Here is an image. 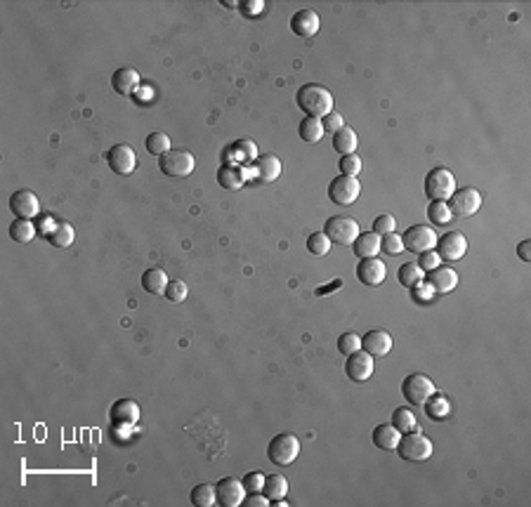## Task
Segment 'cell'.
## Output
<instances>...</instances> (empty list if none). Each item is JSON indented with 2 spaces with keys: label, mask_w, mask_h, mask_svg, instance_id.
<instances>
[{
  "label": "cell",
  "mask_w": 531,
  "mask_h": 507,
  "mask_svg": "<svg viewBox=\"0 0 531 507\" xmlns=\"http://www.w3.org/2000/svg\"><path fill=\"white\" fill-rule=\"evenodd\" d=\"M295 101L305 111V116H312V119H323V116L333 111V95L321 83L302 85L295 95Z\"/></svg>",
  "instance_id": "1"
},
{
  "label": "cell",
  "mask_w": 531,
  "mask_h": 507,
  "mask_svg": "<svg viewBox=\"0 0 531 507\" xmlns=\"http://www.w3.org/2000/svg\"><path fill=\"white\" fill-rule=\"evenodd\" d=\"M397 453H399V458L406 462H425L432 458L434 446L421 430H416V432H406V434L399 436Z\"/></svg>",
  "instance_id": "2"
},
{
  "label": "cell",
  "mask_w": 531,
  "mask_h": 507,
  "mask_svg": "<svg viewBox=\"0 0 531 507\" xmlns=\"http://www.w3.org/2000/svg\"><path fill=\"white\" fill-rule=\"evenodd\" d=\"M196 168V158L194 153L187 149H170L168 153L158 156V170H161L166 177L173 180H184L194 173Z\"/></svg>",
  "instance_id": "3"
},
{
  "label": "cell",
  "mask_w": 531,
  "mask_h": 507,
  "mask_svg": "<svg viewBox=\"0 0 531 507\" xmlns=\"http://www.w3.org/2000/svg\"><path fill=\"white\" fill-rule=\"evenodd\" d=\"M456 191V177L449 168H434L425 177V196L430 201H449Z\"/></svg>",
  "instance_id": "4"
},
{
  "label": "cell",
  "mask_w": 531,
  "mask_h": 507,
  "mask_svg": "<svg viewBox=\"0 0 531 507\" xmlns=\"http://www.w3.org/2000/svg\"><path fill=\"white\" fill-rule=\"evenodd\" d=\"M323 234L331 238V243L352 245L361 234V229H359V222L354 220V217L336 215V217H328L326 220V224H323Z\"/></svg>",
  "instance_id": "5"
},
{
  "label": "cell",
  "mask_w": 531,
  "mask_h": 507,
  "mask_svg": "<svg viewBox=\"0 0 531 507\" xmlns=\"http://www.w3.org/2000/svg\"><path fill=\"white\" fill-rule=\"evenodd\" d=\"M297 456H300V441L293 434H276L267 444V458L274 465H293Z\"/></svg>",
  "instance_id": "6"
},
{
  "label": "cell",
  "mask_w": 531,
  "mask_h": 507,
  "mask_svg": "<svg viewBox=\"0 0 531 507\" xmlns=\"http://www.w3.org/2000/svg\"><path fill=\"white\" fill-rule=\"evenodd\" d=\"M434 392H437L434 382L428 375H423V373H411L402 382V394L411 406H423Z\"/></svg>",
  "instance_id": "7"
},
{
  "label": "cell",
  "mask_w": 531,
  "mask_h": 507,
  "mask_svg": "<svg viewBox=\"0 0 531 507\" xmlns=\"http://www.w3.org/2000/svg\"><path fill=\"white\" fill-rule=\"evenodd\" d=\"M446 206H449V210L454 217H463V220H467V217H472L482 208V194L475 189V186H463V189L454 191V196L446 201Z\"/></svg>",
  "instance_id": "8"
},
{
  "label": "cell",
  "mask_w": 531,
  "mask_h": 507,
  "mask_svg": "<svg viewBox=\"0 0 531 507\" xmlns=\"http://www.w3.org/2000/svg\"><path fill=\"white\" fill-rule=\"evenodd\" d=\"M437 232L430 227H425V224H413V227H408L406 232L402 234V243L404 248L408 250V253H428V250H434V245H437Z\"/></svg>",
  "instance_id": "9"
},
{
  "label": "cell",
  "mask_w": 531,
  "mask_h": 507,
  "mask_svg": "<svg viewBox=\"0 0 531 507\" xmlns=\"http://www.w3.org/2000/svg\"><path fill=\"white\" fill-rule=\"evenodd\" d=\"M359 196H361V182L357 177H345V175H340V177L331 180V184H328V199L336 203V206H352Z\"/></svg>",
  "instance_id": "10"
},
{
  "label": "cell",
  "mask_w": 531,
  "mask_h": 507,
  "mask_svg": "<svg viewBox=\"0 0 531 507\" xmlns=\"http://www.w3.org/2000/svg\"><path fill=\"white\" fill-rule=\"evenodd\" d=\"M106 163L116 175H130L137 168V153L127 144H114L106 151Z\"/></svg>",
  "instance_id": "11"
},
{
  "label": "cell",
  "mask_w": 531,
  "mask_h": 507,
  "mask_svg": "<svg viewBox=\"0 0 531 507\" xmlns=\"http://www.w3.org/2000/svg\"><path fill=\"white\" fill-rule=\"evenodd\" d=\"M10 210H12L14 217H21V220H31V217L40 215V199L29 189H19L10 196Z\"/></svg>",
  "instance_id": "12"
},
{
  "label": "cell",
  "mask_w": 531,
  "mask_h": 507,
  "mask_svg": "<svg viewBox=\"0 0 531 507\" xmlns=\"http://www.w3.org/2000/svg\"><path fill=\"white\" fill-rule=\"evenodd\" d=\"M434 253L439 255V260H449V262H456L467 253V238L460 232H449L444 236L437 238V245H434Z\"/></svg>",
  "instance_id": "13"
},
{
  "label": "cell",
  "mask_w": 531,
  "mask_h": 507,
  "mask_svg": "<svg viewBox=\"0 0 531 507\" xmlns=\"http://www.w3.org/2000/svg\"><path fill=\"white\" fill-rule=\"evenodd\" d=\"M373 356L366 354L364 349L349 354L347 361H345V373H347V378L352 382H366L373 375Z\"/></svg>",
  "instance_id": "14"
},
{
  "label": "cell",
  "mask_w": 531,
  "mask_h": 507,
  "mask_svg": "<svg viewBox=\"0 0 531 507\" xmlns=\"http://www.w3.org/2000/svg\"><path fill=\"white\" fill-rule=\"evenodd\" d=\"M215 493L217 503L222 507H238L246 500V486H243V482H238L234 477H225L222 482H217Z\"/></svg>",
  "instance_id": "15"
},
{
  "label": "cell",
  "mask_w": 531,
  "mask_h": 507,
  "mask_svg": "<svg viewBox=\"0 0 531 507\" xmlns=\"http://www.w3.org/2000/svg\"><path fill=\"white\" fill-rule=\"evenodd\" d=\"M109 418L114 427H135L140 423V406L132 399H119L109 410Z\"/></svg>",
  "instance_id": "16"
},
{
  "label": "cell",
  "mask_w": 531,
  "mask_h": 507,
  "mask_svg": "<svg viewBox=\"0 0 531 507\" xmlns=\"http://www.w3.org/2000/svg\"><path fill=\"white\" fill-rule=\"evenodd\" d=\"M319 26H321V19H319V14L310 8L297 10L293 17H291V31H293L295 36H300V38H312V36H317Z\"/></svg>",
  "instance_id": "17"
},
{
  "label": "cell",
  "mask_w": 531,
  "mask_h": 507,
  "mask_svg": "<svg viewBox=\"0 0 531 507\" xmlns=\"http://www.w3.org/2000/svg\"><path fill=\"white\" fill-rule=\"evenodd\" d=\"M387 276V267L380 262L378 258H366V260H359L357 264V279L361 281L364 286H380Z\"/></svg>",
  "instance_id": "18"
},
{
  "label": "cell",
  "mask_w": 531,
  "mask_h": 507,
  "mask_svg": "<svg viewBox=\"0 0 531 507\" xmlns=\"http://www.w3.org/2000/svg\"><path fill=\"white\" fill-rule=\"evenodd\" d=\"M140 73L135 71L132 66H121L114 71V76H111V88L116 90L119 95H123V97H130V95H135L137 90H140Z\"/></svg>",
  "instance_id": "19"
},
{
  "label": "cell",
  "mask_w": 531,
  "mask_h": 507,
  "mask_svg": "<svg viewBox=\"0 0 531 507\" xmlns=\"http://www.w3.org/2000/svg\"><path fill=\"white\" fill-rule=\"evenodd\" d=\"M425 284L432 288V293H437V295H446V293H451L458 286V274L454 269H449V267H437V269L428 271V281Z\"/></svg>",
  "instance_id": "20"
},
{
  "label": "cell",
  "mask_w": 531,
  "mask_h": 507,
  "mask_svg": "<svg viewBox=\"0 0 531 507\" xmlns=\"http://www.w3.org/2000/svg\"><path fill=\"white\" fill-rule=\"evenodd\" d=\"M361 349L366 351V354L371 356H385L390 354L392 349V335L387 333V330H369V333L361 338Z\"/></svg>",
  "instance_id": "21"
},
{
  "label": "cell",
  "mask_w": 531,
  "mask_h": 507,
  "mask_svg": "<svg viewBox=\"0 0 531 507\" xmlns=\"http://www.w3.org/2000/svg\"><path fill=\"white\" fill-rule=\"evenodd\" d=\"M251 173L260 182H274L279 180L281 175V161L274 156V153H264V156H258L251 163Z\"/></svg>",
  "instance_id": "22"
},
{
  "label": "cell",
  "mask_w": 531,
  "mask_h": 507,
  "mask_svg": "<svg viewBox=\"0 0 531 507\" xmlns=\"http://www.w3.org/2000/svg\"><path fill=\"white\" fill-rule=\"evenodd\" d=\"M248 180V170L243 165H236V163H225L220 165L217 170V182H220L222 189H241Z\"/></svg>",
  "instance_id": "23"
},
{
  "label": "cell",
  "mask_w": 531,
  "mask_h": 507,
  "mask_svg": "<svg viewBox=\"0 0 531 507\" xmlns=\"http://www.w3.org/2000/svg\"><path fill=\"white\" fill-rule=\"evenodd\" d=\"M352 250L359 260L375 258V255H380V236L375 232H361L357 241L352 243Z\"/></svg>",
  "instance_id": "24"
},
{
  "label": "cell",
  "mask_w": 531,
  "mask_h": 507,
  "mask_svg": "<svg viewBox=\"0 0 531 507\" xmlns=\"http://www.w3.org/2000/svg\"><path fill=\"white\" fill-rule=\"evenodd\" d=\"M399 430L395 425H378L373 430V444L382 448V451H397V444H399Z\"/></svg>",
  "instance_id": "25"
},
{
  "label": "cell",
  "mask_w": 531,
  "mask_h": 507,
  "mask_svg": "<svg viewBox=\"0 0 531 507\" xmlns=\"http://www.w3.org/2000/svg\"><path fill=\"white\" fill-rule=\"evenodd\" d=\"M166 286H168V274L158 267L153 269H147L142 274V288L149 293V295H163L166 293Z\"/></svg>",
  "instance_id": "26"
},
{
  "label": "cell",
  "mask_w": 531,
  "mask_h": 507,
  "mask_svg": "<svg viewBox=\"0 0 531 507\" xmlns=\"http://www.w3.org/2000/svg\"><path fill=\"white\" fill-rule=\"evenodd\" d=\"M357 132L352 127L343 125L338 132H333V149L340 153V156H347V153L357 151Z\"/></svg>",
  "instance_id": "27"
},
{
  "label": "cell",
  "mask_w": 531,
  "mask_h": 507,
  "mask_svg": "<svg viewBox=\"0 0 531 507\" xmlns=\"http://www.w3.org/2000/svg\"><path fill=\"white\" fill-rule=\"evenodd\" d=\"M227 156H232L234 161L232 163H236V165H241V163H248L251 165L255 158H258V149H255V142L253 140H238L234 147L227 151Z\"/></svg>",
  "instance_id": "28"
},
{
  "label": "cell",
  "mask_w": 531,
  "mask_h": 507,
  "mask_svg": "<svg viewBox=\"0 0 531 507\" xmlns=\"http://www.w3.org/2000/svg\"><path fill=\"white\" fill-rule=\"evenodd\" d=\"M47 241H50L55 248H69V245L73 243V238H76V232H73V227L69 222H57L55 227H52V232L47 234Z\"/></svg>",
  "instance_id": "29"
},
{
  "label": "cell",
  "mask_w": 531,
  "mask_h": 507,
  "mask_svg": "<svg viewBox=\"0 0 531 507\" xmlns=\"http://www.w3.org/2000/svg\"><path fill=\"white\" fill-rule=\"evenodd\" d=\"M397 279H399V284L404 288H416L418 284H423L425 269L418 262H406V264L399 267V271H397Z\"/></svg>",
  "instance_id": "30"
},
{
  "label": "cell",
  "mask_w": 531,
  "mask_h": 507,
  "mask_svg": "<svg viewBox=\"0 0 531 507\" xmlns=\"http://www.w3.org/2000/svg\"><path fill=\"white\" fill-rule=\"evenodd\" d=\"M36 224L31 220H21V217H17L12 224H10V238H12L14 243H29L36 238Z\"/></svg>",
  "instance_id": "31"
},
{
  "label": "cell",
  "mask_w": 531,
  "mask_h": 507,
  "mask_svg": "<svg viewBox=\"0 0 531 507\" xmlns=\"http://www.w3.org/2000/svg\"><path fill=\"white\" fill-rule=\"evenodd\" d=\"M262 493L267 495L269 500H284L286 493H288V479L284 474H269L264 479V489Z\"/></svg>",
  "instance_id": "32"
},
{
  "label": "cell",
  "mask_w": 531,
  "mask_h": 507,
  "mask_svg": "<svg viewBox=\"0 0 531 507\" xmlns=\"http://www.w3.org/2000/svg\"><path fill=\"white\" fill-rule=\"evenodd\" d=\"M189 500H191V505H196V507H212L217 503L215 486H212V484H196L189 493Z\"/></svg>",
  "instance_id": "33"
},
{
  "label": "cell",
  "mask_w": 531,
  "mask_h": 507,
  "mask_svg": "<svg viewBox=\"0 0 531 507\" xmlns=\"http://www.w3.org/2000/svg\"><path fill=\"white\" fill-rule=\"evenodd\" d=\"M297 132H300V137L305 142L314 144L323 137V123L321 119H312V116H305V119L300 121V127H297Z\"/></svg>",
  "instance_id": "34"
},
{
  "label": "cell",
  "mask_w": 531,
  "mask_h": 507,
  "mask_svg": "<svg viewBox=\"0 0 531 507\" xmlns=\"http://www.w3.org/2000/svg\"><path fill=\"white\" fill-rule=\"evenodd\" d=\"M425 406V413L430 415L432 420H444L446 415L451 413V406H449V399L442 397V394L434 392L432 397L428 399V401L423 404Z\"/></svg>",
  "instance_id": "35"
},
{
  "label": "cell",
  "mask_w": 531,
  "mask_h": 507,
  "mask_svg": "<svg viewBox=\"0 0 531 507\" xmlns=\"http://www.w3.org/2000/svg\"><path fill=\"white\" fill-rule=\"evenodd\" d=\"M392 425L399 430V434H406V432H416L421 430L416 423V415L411 413L408 408H397L395 413H392Z\"/></svg>",
  "instance_id": "36"
},
{
  "label": "cell",
  "mask_w": 531,
  "mask_h": 507,
  "mask_svg": "<svg viewBox=\"0 0 531 507\" xmlns=\"http://www.w3.org/2000/svg\"><path fill=\"white\" fill-rule=\"evenodd\" d=\"M428 217H430V222H434L437 227H444V224H449L451 220H454V215H451L446 201H430Z\"/></svg>",
  "instance_id": "37"
},
{
  "label": "cell",
  "mask_w": 531,
  "mask_h": 507,
  "mask_svg": "<svg viewBox=\"0 0 531 507\" xmlns=\"http://www.w3.org/2000/svg\"><path fill=\"white\" fill-rule=\"evenodd\" d=\"M307 250L310 255H317V258H323V255L331 253V238L326 236L323 232H314L307 236Z\"/></svg>",
  "instance_id": "38"
},
{
  "label": "cell",
  "mask_w": 531,
  "mask_h": 507,
  "mask_svg": "<svg viewBox=\"0 0 531 507\" xmlns=\"http://www.w3.org/2000/svg\"><path fill=\"white\" fill-rule=\"evenodd\" d=\"M170 149H173V144H170V137L166 132H151L147 137V151L153 153V156H163Z\"/></svg>",
  "instance_id": "39"
},
{
  "label": "cell",
  "mask_w": 531,
  "mask_h": 507,
  "mask_svg": "<svg viewBox=\"0 0 531 507\" xmlns=\"http://www.w3.org/2000/svg\"><path fill=\"white\" fill-rule=\"evenodd\" d=\"M340 175H345V177H357V175L361 173V156H357V153H347V156H340Z\"/></svg>",
  "instance_id": "40"
},
{
  "label": "cell",
  "mask_w": 531,
  "mask_h": 507,
  "mask_svg": "<svg viewBox=\"0 0 531 507\" xmlns=\"http://www.w3.org/2000/svg\"><path fill=\"white\" fill-rule=\"evenodd\" d=\"M404 250V243H402V236L399 234H385V236L380 238V253L382 255H390V258H397Z\"/></svg>",
  "instance_id": "41"
},
{
  "label": "cell",
  "mask_w": 531,
  "mask_h": 507,
  "mask_svg": "<svg viewBox=\"0 0 531 507\" xmlns=\"http://www.w3.org/2000/svg\"><path fill=\"white\" fill-rule=\"evenodd\" d=\"M187 293H189V288H187L184 281L173 279V281H168L166 293H163V295L168 297V302H184V300H187Z\"/></svg>",
  "instance_id": "42"
},
{
  "label": "cell",
  "mask_w": 531,
  "mask_h": 507,
  "mask_svg": "<svg viewBox=\"0 0 531 507\" xmlns=\"http://www.w3.org/2000/svg\"><path fill=\"white\" fill-rule=\"evenodd\" d=\"M338 349H340V354H345V356H349V354H354V351H359L361 349V338L357 333H343L338 338Z\"/></svg>",
  "instance_id": "43"
},
{
  "label": "cell",
  "mask_w": 531,
  "mask_h": 507,
  "mask_svg": "<svg viewBox=\"0 0 531 507\" xmlns=\"http://www.w3.org/2000/svg\"><path fill=\"white\" fill-rule=\"evenodd\" d=\"M395 217L387 215V212H382V215H378L373 220V232L378 234V236H385V234H392L395 232Z\"/></svg>",
  "instance_id": "44"
},
{
  "label": "cell",
  "mask_w": 531,
  "mask_h": 507,
  "mask_svg": "<svg viewBox=\"0 0 531 507\" xmlns=\"http://www.w3.org/2000/svg\"><path fill=\"white\" fill-rule=\"evenodd\" d=\"M264 479L267 477L260 472H248L246 477H243V486H246L248 493H258V491L264 489Z\"/></svg>",
  "instance_id": "45"
},
{
  "label": "cell",
  "mask_w": 531,
  "mask_h": 507,
  "mask_svg": "<svg viewBox=\"0 0 531 507\" xmlns=\"http://www.w3.org/2000/svg\"><path fill=\"white\" fill-rule=\"evenodd\" d=\"M321 123H323V132H338L340 127L345 125V119H343V114H338V111H331V114L323 116Z\"/></svg>",
  "instance_id": "46"
},
{
  "label": "cell",
  "mask_w": 531,
  "mask_h": 507,
  "mask_svg": "<svg viewBox=\"0 0 531 507\" xmlns=\"http://www.w3.org/2000/svg\"><path fill=\"white\" fill-rule=\"evenodd\" d=\"M418 264H421L425 271L437 269V267H439V255L434 253V250H428V253H421V255H418Z\"/></svg>",
  "instance_id": "47"
},
{
  "label": "cell",
  "mask_w": 531,
  "mask_h": 507,
  "mask_svg": "<svg viewBox=\"0 0 531 507\" xmlns=\"http://www.w3.org/2000/svg\"><path fill=\"white\" fill-rule=\"evenodd\" d=\"M55 220H52L50 215H38V220H36V229L42 234V236H47V234L52 232V227H55Z\"/></svg>",
  "instance_id": "48"
},
{
  "label": "cell",
  "mask_w": 531,
  "mask_h": 507,
  "mask_svg": "<svg viewBox=\"0 0 531 507\" xmlns=\"http://www.w3.org/2000/svg\"><path fill=\"white\" fill-rule=\"evenodd\" d=\"M248 505H251V507H267L269 498H267V495H262V491H258V493L248 495Z\"/></svg>",
  "instance_id": "49"
},
{
  "label": "cell",
  "mask_w": 531,
  "mask_h": 507,
  "mask_svg": "<svg viewBox=\"0 0 531 507\" xmlns=\"http://www.w3.org/2000/svg\"><path fill=\"white\" fill-rule=\"evenodd\" d=\"M241 8L246 14H260L264 10V3L262 0H251V3H241Z\"/></svg>",
  "instance_id": "50"
},
{
  "label": "cell",
  "mask_w": 531,
  "mask_h": 507,
  "mask_svg": "<svg viewBox=\"0 0 531 507\" xmlns=\"http://www.w3.org/2000/svg\"><path fill=\"white\" fill-rule=\"evenodd\" d=\"M517 255L524 262H531V241H522L517 245Z\"/></svg>",
  "instance_id": "51"
}]
</instances>
